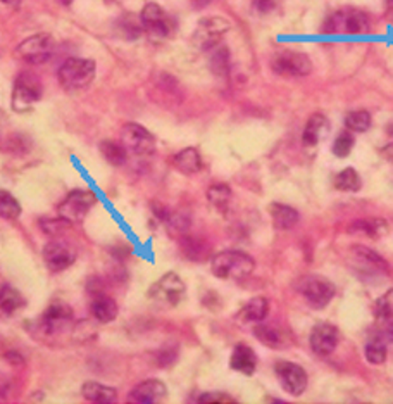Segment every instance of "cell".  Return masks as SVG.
Listing matches in <instances>:
<instances>
[{"instance_id":"obj_8","label":"cell","mask_w":393,"mask_h":404,"mask_svg":"<svg viewBox=\"0 0 393 404\" xmlns=\"http://www.w3.org/2000/svg\"><path fill=\"white\" fill-rule=\"evenodd\" d=\"M299 292L306 297V301L312 307L323 310L335 297V285H333L330 280L319 277V275H309V277L300 280Z\"/></svg>"},{"instance_id":"obj_34","label":"cell","mask_w":393,"mask_h":404,"mask_svg":"<svg viewBox=\"0 0 393 404\" xmlns=\"http://www.w3.org/2000/svg\"><path fill=\"white\" fill-rule=\"evenodd\" d=\"M354 254L364 266L371 268V270H376V271L387 270V261H384L381 256L376 254L375 251L367 249V247H360V246L354 247Z\"/></svg>"},{"instance_id":"obj_15","label":"cell","mask_w":393,"mask_h":404,"mask_svg":"<svg viewBox=\"0 0 393 404\" xmlns=\"http://www.w3.org/2000/svg\"><path fill=\"white\" fill-rule=\"evenodd\" d=\"M71 322H73V310H71L70 304L59 301V299L52 301L45 313L42 315V327L49 334L64 330Z\"/></svg>"},{"instance_id":"obj_22","label":"cell","mask_w":393,"mask_h":404,"mask_svg":"<svg viewBox=\"0 0 393 404\" xmlns=\"http://www.w3.org/2000/svg\"><path fill=\"white\" fill-rule=\"evenodd\" d=\"M270 213L272 218V223L278 230H292L297 223H299V213L294 209V207L287 206V204H271L270 206Z\"/></svg>"},{"instance_id":"obj_26","label":"cell","mask_w":393,"mask_h":404,"mask_svg":"<svg viewBox=\"0 0 393 404\" xmlns=\"http://www.w3.org/2000/svg\"><path fill=\"white\" fill-rule=\"evenodd\" d=\"M116 33L124 40H136L143 33L142 19L136 18L135 14L126 13L116 21Z\"/></svg>"},{"instance_id":"obj_12","label":"cell","mask_w":393,"mask_h":404,"mask_svg":"<svg viewBox=\"0 0 393 404\" xmlns=\"http://www.w3.org/2000/svg\"><path fill=\"white\" fill-rule=\"evenodd\" d=\"M121 143L124 149L135 155H148L155 149V138L147 128L136 123H128L121 130Z\"/></svg>"},{"instance_id":"obj_13","label":"cell","mask_w":393,"mask_h":404,"mask_svg":"<svg viewBox=\"0 0 393 404\" xmlns=\"http://www.w3.org/2000/svg\"><path fill=\"white\" fill-rule=\"evenodd\" d=\"M43 259L50 271L59 273L67 270L76 261V249L73 244L66 240H52L43 249Z\"/></svg>"},{"instance_id":"obj_46","label":"cell","mask_w":393,"mask_h":404,"mask_svg":"<svg viewBox=\"0 0 393 404\" xmlns=\"http://www.w3.org/2000/svg\"><path fill=\"white\" fill-rule=\"evenodd\" d=\"M4 389H6V383H4L2 380H0V392H2Z\"/></svg>"},{"instance_id":"obj_16","label":"cell","mask_w":393,"mask_h":404,"mask_svg":"<svg viewBox=\"0 0 393 404\" xmlns=\"http://www.w3.org/2000/svg\"><path fill=\"white\" fill-rule=\"evenodd\" d=\"M167 395L166 383L160 380H145V382L138 383L133 391L128 395V403L133 404H157L162 403Z\"/></svg>"},{"instance_id":"obj_24","label":"cell","mask_w":393,"mask_h":404,"mask_svg":"<svg viewBox=\"0 0 393 404\" xmlns=\"http://www.w3.org/2000/svg\"><path fill=\"white\" fill-rule=\"evenodd\" d=\"M267 311H270V302H267V299L254 297L240 310L238 320L243 323L262 322V320L267 316Z\"/></svg>"},{"instance_id":"obj_25","label":"cell","mask_w":393,"mask_h":404,"mask_svg":"<svg viewBox=\"0 0 393 404\" xmlns=\"http://www.w3.org/2000/svg\"><path fill=\"white\" fill-rule=\"evenodd\" d=\"M176 170L182 171L183 175H195L202 170V159H200L199 151L194 147H188L175 155Z\"/></svg>"},{"instance_id":"obj_7","label":"cell","mask_w":393,"mask_h":404,"mask_svg":"<svg viewBox=\"0 0 393 404\" xmlns=\"http://www.w3.org/2000/svg\"><path fill=\"white\" fill-rule=\"evenodd\" d=\"M97 204V197L90 190H73L59 204L57 213L67 223H82Z\"/></svg>"},{"instance_id":"obj_39","label":"cell","mask_w":393,"mask_h":404,"mask_svg":"<svg viewBox=\"0 0 393 404\" xmlns=\"http://www.w3.org/2000/svg\"><path fill=\"white\" fill-rule=\"evenodd\" d=\"M183 251L190 259H202L207 253V249H202V244H200L199 240H195V239L184 240Z\"/></svg>"},{"instance_id":"obj_38","label":"cell","mask_w":393,"mask_h":404,"mask_svg":"<svg viewBox=\"0 0 393 404\" xmlns=\"http://www.w3.org/2000/svg\"><path fill=\"white\" fill-rule=\"evenodd\" d=\"M364 354L371 365H381L387 359V347L381 342H369L364 349Z\"/></svg>"},{"instance_id":"obj_18","label":"cell","mask_w":393,"mask_h":404,"mask_svg":"<svg viewBox=\"0 0 393 404\" xmlns=\"http://www.w3.org/2000/svg\"><path fill=\"white\" fill-rule=\"evenodd\" d=\"M92 304L90 311L92 316L97 320L99 323H111L118 318V304L109 295H106L102 289H90Z\"/></svg>"},{"instance_id":"obj_45","label":"cell","mask_w":393,"mask_h":404,"mask_svg":"<svg viewBox=\"0 0 393 404\" xmlns=\"http://www.w3.org/2000/svg\"><path fill=\"white\" fill-rule=\"evenodd\" d=\"M64 6H70V4H73V0H61Z\"/></svg>"},{"instance_id":"obj_19","label":"cell","mask_w":393,"mask_h":404,"mask_svg":"<svg viewBox=\"0 0 393 404\" xmlns=\"http://www.w3.org/2000/svg\"><path fill=\"white\" fill-rule=\"evenodd\" d=\"M230 366L240 371V373L250 377V375L255 373V368H258V356L245 344H238L233 349V354H231Z\"/></svg>"},{"instance_id":"obj_2","label":"cell","mask_w":393,"mask_h":404,"mask_svg":"<svg viewBox=\"0 0 393 404\" xmlns=\"http://www.w3.org/2000/svg\"><path fill=\"white\" fill-rule=\"evenodd\" d=\"M97 66L90 59H78L70 58L64 61L59 67V83L64 90L67 92H79L85 90L92 82H94Z\"/></svg>"},{"instance_id":"obj_41","label":"cell","mask_w":393,"mask_h":404,"mask_svg":"<svg viewBox=\"0 0 393 404\" xmlns=\"http://www.w3.org/2000/svg\"><path fill=\"white\" fill-rule=\"evenodd\" d=\"M278 6H279V0H254V4H252L255 13L260 16H266V14L272 13V11H275Z\"/></svg>"},{"instance_id":"obj_29","label":"cell","mask_w":393,"mask_h":404,"mask_svg":"<svg viewBox=\"0 0 393 404\" xmlns=\"http://www.w3.org/2000/svg\"><path fill=\"white\" fill-rule=\"evenodd\" d=\"M207 199H209V202L216 209L224 213L231 202V189L228 185H223V183L212 185L209 187V190H207Z\"/></svg>"},{"instance_id":"obj_21","label":"cell","mask_w":393,"mask_h":404,"mask_svg":"<svg viewBox=\"0 0 393 404\" xmlns=\"http://www.w3.org/2000/svg\"><path fill=\"white\" fill-rule=\"evenodd\" d=\"M26 301L21 295V292L14 289L13 285H4L0 289V318L7 320L14 316L25 306Z\"/></svg>"},{"instance_id":"obj_32","label":"cell","mask_w":393,"mask_h":404,"mask_svg":"<svg viewBox=\"0 0 393 404\" xmlns=\"http://www.w3.org/2000/svg\"><path fill=\"white\" fill-rule=\"evenodd\" d=\"M371 114H369L367 111L359 109L347 114V118H345V126L350 131H354V133H364V131H367L369 128H371Z\"/></svg>"},{"instance_id":"obj_10","label":"cell","mask_w":393,"mask_h":404,"mask_svg":"<svg viewBox=\"0 0 393 404\" xmlns=\"http://www.w3.org/2000/svg\"><path fill=\"white\" fill-rule=\"evenodd\" d=\"M271 67L276 75L297 78V76L311 75L312 62L306 54H302V52L283 50L272 58Z\"/></svg>"},{"instance_id":"obj_31","label":"cell","mask_w":393,"mask_h":404,"mask_svg":"<svg viewBox=\"0 0 393 404\" xmlns=\"http://www.w3.org/2000/svg\"><path fill=\"white\" fill-rule=\"evenodd\" d=\"M254 335L259 342H262L266 347H271V349H279V347H283L282 334H279L276 329H272V327L267 325L255 327Z\"/></svg>"},{"instance_id":"obj_1","label":"cell","mask_w":393,"mask_h":404,"mask_svg":"<svg viewBox=\"0 0 393 404\" xmlns=\"http://www.w3.org/2000/svg\"><path fill=\"white\" fill-rule=\"evenodd\" d=\"M255 261L242 251H223L211 261V271L219 280H243L254 271Z\"/></svg>"},{"instance_id":"obj_5","label":"cell","mask_w":393,"mask_h":404,"mask_svg":"<svg viewBox=\"0 0 393 404\" xmlns=\"http://www.w3.org/2000/svg\"><path fill=\"white\" fill-rule=\"evenodd\" d=\"M42 97V83L33 73H23L18 76L13 90L11 106L16 113H26Z\"/></svg>"},{"instance_id":"obj_9","label":"cell","mask_w":393,"mask_h":404,"mask_svg":"<svg viewBox=\"0 0 393 404\" xmlns=\"http://www.w3.org/2000/svg\"><path fill=\"white\" fill-rule=\"evenodd\" d=\"M54 45L55 40L52 35L38 33L23 40L18 45V49H16V54H18V58L23 59V61L38 66V64L49 61L52 50H54Z\"/></svg>"},{"instance_id":"obj_36","label":"cell","mask_w":393,"mask_h":404,"mask_svg":"<svg viewBox=\"0 0 393 404\" xmlns=\"http://www.w3.org/2000/svg\"><path fill=\"white\" fill-rule=\"evenodd\" d=\"M211 70L218 76H226L230 73V50L226 47H219L211 55Z\"/></svg>"},{"instance_id":"obj_42","label":"cell","mask_w":393,"mask_h":404,"mask_svg":"<svg viewBox=\"0 0 393 404\" xmlns=\"http://www.w3.org/2000/svg\"><path fill=\"white\" fill-rule=\"evenodd\" d=\"M381 155H383L384 159H387L388 163H392L393 165V142L392 143H387V146L381 149Z\"/></svg>"},{"instance_id":"obj_27","label":"cell","mask_w":393,"mask_h":404,"mask_svg":"<svg viewBox=\"0 0 393 404\" xmlns=\"http://www.w3.org/2000/svg\"><path fill=\"white\" fill-rule=\"evenodd\" d=\"M100 154L104 155V159L109 165L116 168L123 166L128 159V151L124 149L123 143L114 142V140H104V142H100Z\"/></svg>"},{"instance_id":"obj_14","label":"cell","mask_w":393,"mask_h":404,"mask_svg":"<svg viewBox=\"0 0 393 404\" xmlns=\"http://www.w3.org/2000/svg\"><path fill=\"white\" fill-rule=\"evenodd\" d=\"M275 373L283 389L290 395H300L307 389V373L300 365L290 361H278L275 365Z\"/></svg>"},{"instance_id":"obj_43","label":"cell","mask_w":393,"mask_h":404,"mask_svg":"<svg viewBox=\"0 0 393 404\" xmlns=\"http://www.w3.org/2000/svg\"><path fill=\"white\" fill-rule=\"evenodd\" d=\"M0 2L4 4V6H9V7H18L21 6L23 0H0Z\"/></svg>"},{"instance_id":"obj_23","label":"cell","mask_w":393,"mask_h":404,"mask_svg":"<svg viewBox=\"0 0 393 404\" xmlns=\"http://www.w3.org/2000/svg\"><path fill=\"white\" fill-rule=\"evenodd\" d=\"M328 128H330V123L328 119L324 118L323 114H314L311 116V119L307 121L306 128H304V135H302V143L306 147H314L318 146L323 133H326Z\"/></svg>"},{"instance_id":"obj_30","label":"cell","mask_w":393,"mask_h":404,"mask_svg":"<svg viewBox=\"0 0 393 404\" xmlns=\"http://www.w3.org/2000/svg\"><path fill=\"white\" fill-rule=\"evenodd\" d=\"M335 187L342 192H357L360 189V177L354 168H345L335 178Z\"/></svg>"},{"instance_id":"obj_47","label":"cell","mask_w":393,"mask_h":404,"mask_svg":"<svg viewBox=\"0 0 393 404\" xmlns=\"http://www.w3.org/2000/svg\"><path fill=\"white\" fill-rule=\"evenodd\" d=\"M387 4H390V6H392V4H393V0H387Z\"/></svg>"},{"instance_id":"obj_33","label":"cell","mask_w":393,"mask_h":404,"mask_svg":"<svg viewBox=\"0 0 393 404\" xmlns=\"http://www.w3.org/2000/svg\"><path fill=\"white\" fill-rule=\"evenodd\" d=\"M21 214V204L13 194L7 190H0V218L18 219Z\"/></svg>"},{"instance_id":"obj_40","label":"cell","mask_w":393,"mask_h":404,"mask_svg":"<svg viewBox=\"0 0 393 404\" xmlns=\"http://www.w3.org/2000/svg\"><path fill=\"white\" fill-rule=\"evenodd\" d=\"M199 403L202 404H235L236 401L231 395L223 394V392H207V394L200 395Z\"/></svg>"},{"instance_id":"obj_3","label":"cell","mask_w":393,"mask_h":404,"mask_svg":"<svg viewBox=\"0 0 393 404\" xmlns=\"http://www.w3.org/2000/svg\"><path fill=\"white\" fill-rule=\"evenodd\" d=\"M369 28H371V21L364 11L345 7L330 14V18L324 21L323 30L331 35H364L367 33Z\"/></svg>"},{"instance_id":"obj_48","label":"cell","mask_w":393,"mask_h":404,"mask_svg":"<svg viewBox=\"0 0 393 404\" xmlns=\"http://www.w3.org/2000/svg\"><path fill=\"white\" fill-rule=\"evenodd\" d=\"M107 2H119V0H107Z\"/></svg>"},{"instance_id":"obj_35","label":"cell","mask_w":393,"mask_h":404,"mask_svg":"<svg viewBox=\"0 0 393 404\" xmlns=\"http://www.w3.org/2000/svg\"><path fill=\"white\" fill-rule=\"evenodd\" d=\"M376 316L383 325H393V289L388 290L376 301Z\"/></svg>"},{"instance_id":"obj_28","label":"cell","mask_w":393,"mask_h":404,"mask_svg":"<svg viewBox=\"0 0 393 404\" xmlns=\"http://www.w3.org/2000/svg\"><path fill=\"white\" fill-rule=\"evenodd\" d=\"M350 230L359 231V234L367 235L371 239H380L387 234L388 226L384 223V219H357Z\"/></svg>"},{"instance_id":"obj_17","label":"cell","mask_w":393,"mask_h":404,"mask_svg":"<svg viewBox=\"0 0 393 404\" xmlns=\"http://www.w3.org/2000/svg\"><path fill=\"white\" fill-rule=\"evenodd\" d=\"M338 346V329L330 323L316 325L311 334V349L318 356H330Z\"/></svg>"},{"instance_id":"obj_6","label":"cell","mask_w":393,"mask_h":404,"mask_svg":"<svg viewBox=\"0 0 393 404\" xmlns=\"http://www.w3.org/2000/svg\"><path fill=\"white\" fill-rule=\"evenodd\" d=\"M231 25L224 18L219 16H212V18H204L200 19L196 30L192 37V42L196 49L200 50H211L221 42L224 35L230 31Z\"/></svg>"},{"instance_id":"obj_4","label":"cell","mask_w":393,"mask_h":404,"mask_svg":"<svg viewBox=\"0 0 393 404\" xmlns=\"http://www.w3.org/2000/svg\"><path fill=\"white\" fill-rule=\"evenodd\" d=\"M187 287L176 273L162 275L154 285L148 289V297L162 307H175L184 299Z\"/></svg>"},{"instance_id":"obj_44","label":"cell","mask_w":393,"mask_h":404,"mask_svg":"<svg viewBox=\"0 0 393 404\" xmlns=\"http://www.w3.org/2000/svg\"><path fill=\"white\" fill-rule=\"evenodd\" d=\"M388 337H390L392 341H393V325L388 327Z\"/></svg>"},{"instance_id":"obj_20","label":"cell","mask_w":393,"mask_h":404,"mask_svg":"<svg viewBox=\"0 0 393 404\" xmlns=\"http://www.w3.org/2000/svg\"><path fill=\"white\" fill-rule=\"evenodd\" d=\"M82 395L88 403L94 404H114L118 399V392L109 386H104L100 382H85L82 386Z\"/></svg>"},{"instance_id":"obj_37","label":"cell","mask_w":393,"mask_h":404,"mask_svg":"<svg viewBox=\"0 0 393 404\" xmlns=\"http://www.w3.org/2000/svg\"><path fill=\"white\" fill-rule=\"evenodd\" d=\"M354 146L355 138L354 135H352V131H342V133L335 138V142H333V154H335L336 158H347L352 149H354Z\"/></svg>"},{"instance_id":"obj_11","label":"cell","mask_w":393,"mask_h":404,"mask_svg":"<svg viewBox=\"0 0 393 404\" xmlns=\"http://www.w3.org/2000/svg\"><path fill=\"white\" fill-rule=\"evenodd\" d=\"M140 19H142L143 30L150 35L152 38H166L170 37L175 30V23L167 16L166 11L157 4L150 2L140 13Z\"/></svg>"}]
</instances>
